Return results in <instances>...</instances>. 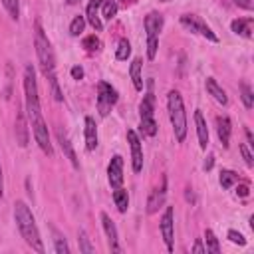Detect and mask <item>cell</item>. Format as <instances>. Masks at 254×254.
Segmentation results:
<instances>
[{
    "mask_svg": "<svg viewBox=\"0 0 254 254\" xmlns=\"http://www.w3.org/2000/svg\"><path fill=\"white\" fill-rule=\"evenodd\" d=\"M14 220L18 224V230H20L22 238L26 240V244L32 250L44 254V244H42V238H40V230L36 226L32 210L28 208V204L24 200H16L14 202Z\"/></svg>",
    "mask_w": 254,
    "mask_h": 254,
    "instance_id": "cell-1",
    "label": "cell"
},
{
    "mask_svg": "<svg viewBox=\"0 0 254 254\" xmlns=\"http://www.w3.org/2000/svg\"><path fill=\"white\" fill-rule=\"evenodd\" d=\"M34 48H36V56H38V64L42 67V73L46 75V79L56 75V58H54V50L52 44L48 40V36L44 34L40 22H36V36H34Z\"/></svg>",
    "mask_w": 254,
    "mask_h": 254,
    "instance_id": "cell-2",
    "label": "cell"
},
{
    "mask_svg": "<svg viewBox=\"0 0 254 254\" xmlns=\"http://www.w3.org/2000/svg\"><path fill=\"white\" fill-rule=\"evenodd\" d=\"M167 109H169V119H171L175 137L179 143H183L187 137V113H185L183 97L177 89H171L167 93Z\"/></svg>",
    "mask_w": 254,
    "mask_h": 254,
    "instance_id": "cell-3",
    "label": "cell"
},
{
    "mask_svg": "<svg viewBox=\"0 0 254 254\" xmlns=\"http://www.w3.org/2000/svg\"><path fill=\"white\" fill-rule=\"evenodd\" d=\"M24 95H26V113H28L30 121L42 117V107H40V95H38V83H36L34 65H26V69H24Z\"/></svg>",
    "mask_w": 254,
    "mask_h": 254,
    "instance_id": "cell-4",
    "label": "cell"
},
{
    "mask_svg": "<svg viewBox=\"0 0 254 254\" xmlns=\"http://www.w3.org/2000/svg\"><path fill=\"white\" fill-rule=\"evenodd\" d=\"M139 117H141V131L153 137L157 133V123H155V97L151 91L139 103Z\"/></svg>",
    "mask_w": 254,
    "mask_h": 254,
    "instance_id": "cell-5",
    "label": "cell"
},
{
    "mask_svg": "<svg viewBox=\"0 0 254 254\" xmlns=\"http://www.w3.org/2000/svg\"><path fill=\"white\" fill-rule=\"evenodd\" d=\"M117 99H119L117 89L111 83H107V81L97 83V111H99V115L105 117L111 111V107L117 103Z\"/></svg>",
    "mask_w": 254,
    "mask_h": 254,
    "instance_id": "cell-6",
    "label": "cell"
},
{
    "mask_svg": "<svg viewBox=\"0 0 254 254\" xmlns=\"http://www.w3.org/2000/svg\"><path fill=\"white\" fill-rule=\"evenodd\" d=\"M181 24H183L189 32L200 34L202 38H206V40H210V42H218V36L206 26V22H204L202 18H198V16H194V14H183V16H181Z\"/></svg>",
    "mask_w": 254,
    "mask_h": 254,
    "instance_id": "cell-7",
    "label": "cell"
},
{
    "mask_svg": "<svg viewBox=\"0 0 254 254\" xmlns=\"http://www.w3.org/2000/svg\"><path fill=\"white\" fill-rule=\"evenodd\" d=\"M32 123V131H34V139H36V143H38V147L46 153V155H54V149H52V143H50V133H48V125H46V121H44V117H38V119H34V121H30Z\"/></svg>",
    "mask_w": 254,
    "mask_h": 254,
    "instance_id": "cell-8",
    "label": "cell"
},
{
    "mask_svg": "<svg viewBox=\"0 0 254 254\" xmlns=\"http://www.w3.org/2000/svg\"><path fill=\"white\" fill-rule=\"evenodd\" d=\"M175 212H173V206H167L163 216H161V234H163V240H165V246L169 252H173V236H175V220H173Z\"/></svg>",
    "mask_w": 254,
    "mask_h": 254,
    "instance_id": "cell-9",
    "label": "cell"
},
{
    "mask_svg": "<svg viewBox=\"0 0 254 254\" xmlns=\"http://www.w3.org/2000/svg\"><path fill=\"white\" fill-rule=\"evenodd\" d=\"M127 141H129V147H131V165H133V171L135 173H141L143 171V147H141V141L137 137V133L133 129H127Z\"/></svg>",
    "mask_w": 254,
    "mask_h": 254,
    "instance_id": "cell-10",
    "label": "cell"
},
{
    "mask_svg": "<svg viewBox=\"0 0 254 254\" xmlns=\"http://www.w3.org/2000/svg\"><path fill=\"white\" fill-rule=\"evenodd\" d=\"M107 181L111 189H119L123 185V157L113 155L109 165H107Z\"/></svg>",
    "mask_w": 254,
    "mask_h": 254,
    "instance_id": "cell-11",
    "label": "cell"
},
{
    "mask_svg": "<svg viewBox=\"0 0 254 254\" xmlns=\"http://www.w3.org/2000/svg\"><path fill=\"white\" fill-rule=\"evenodd\" d=\"M165 198H167V177H163L161 179V185L151 190V194L147 198V212L149 214H155L165 204Z\"/></svg>",
    "mask_w": 254,
    "mask_h": 254,
    "instance_id": "cell-12",
    "label": "cell"
},
{
    "mask_svg": "<svg viewBox=\"0 0 254 254\" xmlns=\"http://www.w3.org/2000/svg\"><path fill=\"white\" fill-rule=\"evenodd\" d=\"M101 224H103V230H105V234H107L109 250H111V252H121L119 238H117V228H115V224H113V220L109 218L107 212H101Z\"/></svg>",
    "mask_w": 254,
    "mask_h": 254,
    "instance_id": "cell-13",
    "label": "cell"
},
{
    "mask_svg": "<svg viewBox=\"0 0 254 254\" xmlns=\"http://www.w3.org/2000/svg\"><path fill=\"white\" fill-rule=\"evenodd\" d=\"M161 30H163V14L149 12L145 16V32H147V38H159Z\"/></svg>",
    "mask_w": 254,
    "mask_h": 254,
    "instance_id": "cell-14",
    "label": "cell"
},
{
    "mask_svg": "<svg viewBox=\"0 0 254 254\" xmlns=\"http://www.w3.org/2000/svg\"><path fill=\"white\" fill-rule=\"evenodd\" d=\"M16 141L20 147H26L30 141V131H28V121H26V113L20 109L16 113Z\"/></svg>",
    "mask_w": 254,
    "mask_h": 254,
    "instance_id": "cell-15",
    "label": "cell"
},
{
    "mask_svg": "<svg viewBox=\"0 0 254 254\" xmlns=\"http://www.w3.org/2000/svg\"><path fill=\"white\" fill-rule=\"evenodd\" d=\"M230 131H232V123L226 115H218L216 117V133H218V139L222 143V147L226 149L230 145Z\"/></svg>",
    "mask_w": 254,
    "mask_h": 254,
    "instance_id": "cell-16",
    "label": "cell"
},
{
    "mask_svg": "<svg viewBox=\"0 0 254 254\" xmlns=\"http://www.w3.org/2000/svg\"><path fill=\"white\" fill-rule=\"evenodd\" d=\"M58 143H60V147H62L64 155L69 159L71 167H73V169H79V161H77V157H75V151H73V147H71V143H69L67 135H65L62 129H58Z\"/></svg>",
    "mask_w": 254,
    "mask_h": 254,
    "instance_id": "cell-17",
    "label": "cell"
},
{
    "mask_svg": "<svg viewBox=\"0 0 254 254\" xmlns=\"http://www.w3.org/2000/svg\"><path fill=\"white\" fill-rule=\"evenodd\" d=\"M194 123H196L198 145H200V149H206V145H208V127H206V121H204V117L198 109L194 111Z\"/></svg>",
    "mask_w": 254,
    "mask_h": 254,
    "instance_id": "cell-18",
    "label": "cell"
},
{
    "mask_svg": "<svg viewBox=\"0 0 254 254\" xmlns=\"http://www.w3.org/2000/svg\"><path fill=\"white\" fill-rule=\"evenodd\" d=\"M97 147V127H95V121L93 117H85V149L87 151H93Z\"/></svg>",
    "mask_w": 254,
    "mask_h": 254,
    "instance_id": "cell-19",
    "label": "cell"
},
{
    "mask_svg": "<svg viewBox=\"0 0 254 254\" xmlns=\"http://www.w3.org/2000/svg\"><path fill=\"white\" fill-rule=\"evenodd\" d=\"M99 6H101V0H91V2L87 4V10H85L87 22L91 24V28H93L95 32H101V28H103V24H101V20H99V16H97Z\"/></svg>",
    "mask_w": 254,
    "mask_h": 254,
    "instance_id": "cell-20",
    "label": "cell"
},
{
    "mask_svg": "<svg viewBox=\"0 0 254 254\" xmlns=\"http://www.w3.org/2000/svg\"><path fill=\"white\" fill-rule=\"evenodd\" d=\"M232 32L242 38H252V18H236L230 24Z\"/></svg>",
    "mask_w": 254,
    "mask_h": 254,
    "instance_id": "cell-21",
    "label": "cell"
},
{
    "mask_svg": "<svg viewBox=\"0 0 254 254\" xmlns=\"http://www.w3.org/2000/svg\"><path fill=\"white\" fill-rule=\"evenodd\" d=\"M204 85H206V91H208V93H210V95H212L220 105H226V103H228L226 91L218 85V81H216L214 77H206V83H204Z\"/></svg>",
    "mask_w": 254,
    "mask_h": 254,
    "instance_id": "cell-22",
    "label": "cell"
},
{
    "mask_svg": "<svg viewBox=\"0 0 254 254\" xmlns=\"http://www.w3.org/2000/svg\"><path fill=\"white\" fill-rule=\"evenodd\" d=\"M141 67H143L141 58H135V60L131 62V67H129V75H131V79H133V87H135L137 91H141V89H143V75H141Z\"/></svg>",
    "mask_w": 254,
    "mask_h": 254,
    "instance_id": "cell-23",
    "label": "cell"
},
{
    "mask_svg": "<svg viewBox=\"0 0 254 254\" xmlns=\"http://www.w3.org/2000/svg\"><path fill=\"white\" fill-rule=\"evenodd\" d=\"M113 200H115V206H117V210L119 212H125L127 210V206H129V194H127V190L125 189H113Z\"/></svg>",
    "mask_w": 254,
    "mask_h": 254,
    "instance_id": "cell-24",
    "label": "cell"
},
{
    "mask_svg": "<svg viewBox=\"0 0 254 254\" xmlns=\"http://www.w3.org/2000/svg\"><path fill=\"white\" fill-rule=\"evenodd\" d=\"M204 240H206V252H210V254H218L220 252L218 238L214 236L212 230H204Z\"/></svg>",
    "mask_w": 254,
    "mask_h": 254,
    "instance_id": "cell-25",
    "label": "cell"
},
{
    "mask_svg": "<svg viewBox=\"0 0 254 254\" xmlns=\"http://www.w3.org/2000/svg\"><path fill=\"white\" fill-rule=\"evenodd\" d=\"M240 97H242V103H244V107L246 109H252V105H254V95H252V89H250V85L248 83H240Z\"/></svg>",
    "mask_w": 254,
    "mask_h": 254,
    "instance_id": "cell-26",
    "label": "cell"
},
{
    "mask_svg": "<svg viewBox=\"0 0 254 254\" xmlns=\"http://www.w3.org/2000/svg\"><path fill=\"white\" fill-rule=\"evenodd\" d=\"M218 181H220V187L222 189H230L236 181H238V175L234 173V171H220V177H218Z\"/></svg>",
    "mask_w": 254,
    "mask_h": 254,
    "instance_id": "cell-27",
    "label": "cell"
},
{
    "mask_svg": "<svg viewBox=\"0 0 254 254\" xmlns=\"http://www.w3.org/2000/svg\"><path fill=\"white\" fill-rule=\"evenodd\" d=\"M131 56V44L127 38H121L119 44H117V52H115V58L117 60H127Z\"/></svg>",
    "mask_w": 254,
    "mask_h": 254,
    "instance_id": "cell-28",
    "label": "cell"
},
{
    "mask_svg": "<svg viewBox=\"0 0 254 254\" xmlns=\"http://www.w3.org/2000/svg\"><path fill=\"white\" fill-rule=\"evenodd\" d=\"M83 28H85V18L83 16H75L71 20V24H69V34L71 36H79L83 32Z\"/></svg>",
    "mask_w": 254,
    "mask_h": 254,
    "instance_id": "cell-29",
    "label": "cell"
},
{
    "mask_svg": "<svg viewBox=\"0 0 254 254\" xmlns=\"http://www.w3.org/2000/svg\"><path fill=\"white\" fill-rule=\"evenodd\" d=\"M81 44H83V48H85L87 52H97V50L101 48V42H99V38H97L95 34H91V36H85Z\"/></svg>",
    "mask_w": 254,
    "mask_h": 254,
    "instance_id": "cell-30",
    "label": "cell"
},
{
    "mask_svg": "<svg viewBox=\"0 0 254 254\" xmlns=\"http://www.w3.org/2000/svg\"><path fill=\"white\" fill-rule=\"evenodd\" d=\"M2 4H4L6 12L10 14V18L12 20H18V16H20V4H18V0H2Z\"/></svg>",
    "mask_w": 254,
    "mask_h": 254,
    "instance_id": "cell-31",
    "label": "cell"
},
{
    "mask_svg": "<svg viewBox=\"0 0 254 254\" xmlns=\"http://www.w3.org/2000/svg\"><path fill=\"white\" fill-rule=\"evenodd\" d=\"M117 2L115 0H105L103 2V18L105 20H111V18H115V14H117Z\"/></svg>",
    "mask_w": 254,
    "mask_h": 254,
    "instance_id": "cell-32",
    "label": "cell"
},
{
    "mask_svg": "<svg viewBox=\"0 0 254 254\" xmlns=\"http://www.w3.org/2000/svg\"><path fill=\"white\" fill-rule=\"evenodd\" d=\"M79 252H83V254H91L95 248L91 246V242H89V238H87V234L83 232V230H79Z\"/></svg>",
    "mask_w": 254,
    "mask_h": 254,
    "instance_id": "cell-33",
    "label": "cell"
},
{
    "mask_svg": "<svg viewBox=\"0 0 254 254\" xmlns=\"http://www.w3.org/2000/svg\"><path fill=\"white\" fill-rule=\"evenodd\" d=\"M54 250L58 254H69V246H67L65 238H62L58 232H56V238H54Z\"/></svg>",
    "mask_w": 254,
    "mask_h": 254,
    "instance_id": "cell-34",
    "label": "cell"
},
{
    "mask_svg": "<svg viewBox=\"0 0 254 254\" xmlns=\"http://www.w3.org/2000/svg\"><path fill=\"white\" fill-rule=\"evenodd\" d=\"M157 48H159V38H147V58L149 60H155Z\"/></svg>",
    "mask_w": 254,
    "mask_h": 254,
    "instance_id": "cell-35",
    "label": "cell"
},
{
    "mask_svg": "<svg viewBox=\"0 0 254 254\" xmlns=\"http://www.w3.org/2000/svg\"><path fill=\"white\" fill-rule=\"evenodd\" d=\"M48 81H50V87H52V95H54V99H56V101H62V99H64V95H62V91H60L58 77L54 75V77H50Z\"/></svg>",
    "mask_w": 254,
    "mask_h": 254,
    "instance_id": "cell-36",
    "label": "cell"
},
{
    "mask_svg": "<svg viewBox=\"0 0 254 254\" xmlns=\"http://www.w3.org/2000/svg\"><path fill=\"white\" fill-rule=\"evenodd\" d=\"M240 153H242L244 163H246L248 167H252V165H254V155L250 153V147H248L246 143H242V145H240Z\"/></svg>",
    "mask_w": 254,
    "mask_h": 254,
    "instance_id": "cell-37",
    "label": "cell"
},
{
    "mask_svg": "<svg viewBox=\"0 0 254 254\" xmlns=\"http://www.w3.org/2000/svg\"><path fill=\"white\" fill-rule=\"evenodd\" d=\"M228 240H230L232 244H238V246H244V244H246V238H244L238 230H228Z\"/></svg>",
    "mask_w": 254,
    "mask_h": 254,
    "instance_id": "cell-38",
    "label": "cell"
},
{
    "mask_svg": "<svg viewBox=\"0 0 254 254\" xmlns=\"http://www.w3.org/2000/svg\"><path fill=\"white\" fill-rule=\"evenodd\" d=\"M71 77L73 79H81L83 77V67L81 65H73L71 67Z\"/></svg>",
    "mask_w": 254,
    "mask_h": 254,
    "instance_id": "cell-39",
    "label": "cell"
},
{
    "mask_svg": "<svg viewBox=\"0 0 254 254\" xmlns=\"http://www.w3.org/2000/svg\"><path fill=\"white\" fill-rule=\"evenodd\" d=\"M248 192H250L248 185H238V189H236V196H242V198H246V196H248Z\"/></svg>",
    "mask_w": 254,
    "mask_h": 254,
    "instance_id": "cell-40",
    "label": "cell"
},
{
    "mask_svg": "<svg viewBox=\"0 0 254 254\" xmlns=\"http://www.w3.org/2000/svg\"><path fill=\"white\" fill-rule=\"evenodd\" d=\"M238 8H244V10H252V2L250 0H232Z\"/></svg>",
    "mask_w": 254,
    "mask_h": 254,
    "instance_id": "cell-41",
    "label": "cell"
},
{
    "mask_svg": "<svg viewBox=\"0 0 254 254\" xmlns=\"http://www.w3.org/2000/svg\"><path fill=\"white\" fill-rule=\"evenodd\" d=\"M192 252H196V254H202V252H206V248L202 246V242H200V240H196V242H194V246H192Z\"/></svg>",
    "mask_w": 254,
    "mask_h": 254,
    "instance_id": "cell-42",
    "label": "cell"
},
{
    "mask_svg": "<svg viewBox=\"0 0 254 254\" xmlns=\"http://www.w3.org/2000/svg\"><path fill=\"white\" fill-rule=\"evenodd\" d=\"M246 141H248V143H246L248 147H254V139H252V133H250V129H246Z\"/></svg>",
    "mask_w": 254,
    "mask_h": 254,
    "instance_id": "cell-43",
    "label": "cell"
},
{
    "mask_svg": "<svg viewBox=\"0 0 254 254\" xmlns=\"http://www.w3.org/2000/svg\"><path fill=\"white\" fill-rule=\"evenodd\" d=\"M4 194V177H2V165H0V198Z\"/></svg>",
    "mask_w": 254,
    "mask_h": 254,
    "instance_id": "cell-44",
    "label": "cell"
},
{
    "mask_svg": "<svg viewBox=\"0 0 254 254\" xmlns=\"http://www.w3.org/2000/svg\"><path fill=\"white\" fill-rule=\"evenodd\" d=\"M212 159H214V157H212V155H208V161L204 163V169H206V171H208V169H212V163H214Z\"/></svg>",
    "mask_w": 254,
    "mask_h": 254,
    "instance_id": "cell-45",
    "label": "cell"
},
{
    "mask_svg": "<svg viewBox=\"0 0 254 254\" xmlns=\"http://www.w3.org/2000/svg\"><path fill=\"white\" fill-rule=\"evenodd\" d=\"M121 2H123V4H125V6H127V4H133V2H135V0H121Z\"/></svg>",
    "mask_w": 254,
    "mask_h": 254,
    "instance_id": "cell-46",
    "label": "cell"
},
{
    "mask_svg": "<svg viewBox=\"0 0 254 254\" xmlns=\"http://www.w3.org/2000/svg\"><path fill=\"white\" fill-rule=\"evenodd\" d=\"M75 2H77V0H67V4H75Z\"/></svg>",
    "mask_w": 254,
    "mask_h": 254,
    "instance_id": "cell-47",
    "label": "cell"
}]
</instances>
